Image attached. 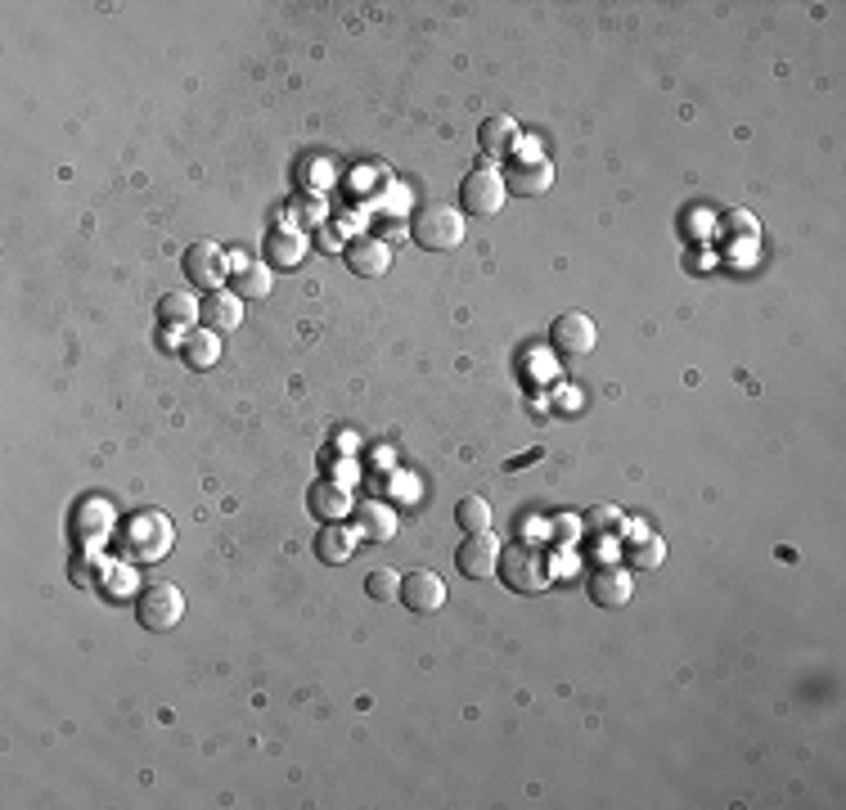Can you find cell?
Here are the masks:
<instances>
[{
	"label": "cell",
	"mask_w": 846,
	"mask_h": 810,
	"mask_svg": "<svg viewBox=\"0 0 846 810\" xmlns=\"http://www.w3.org/2000/svg\"><path fill=\"white\" fill-rule=\"evenodd\" d=\"M410 239H415L424 252H451V248H460V239H464V216H460L451 203H428V207L415 216Z\"/></svg>",
	"instance_id": "obj_1"
},
{
	"label": "cell",
	"mask_w": 846,
	"mask_h": 810,
	"mask_svg": "<svg viewBox=\"0 0 846 810\" xmlns=\"http://www.w3.org/2000/svg\"><path fill=\"white\" fill-rule=\"evenodd\" d=\"M500 576L513 595H536L549 585V563L532 545H500Z\"/></svg>",
	"instance_id": "obj_2"
},
{
	"label": "cell",
	"mask_w": 846,
	"mask_h": 810,
	"mask_svg": "<svg viewBox=\"0 0 846 810\" xmlns=\"http://www.w3.org/2000/svg\"><path fill=\"white\" fill-rule=\"evenodd\" d=\"M167 549H171V523H167V513H158V509L135 513L131 527H127V555L135 563H158Z\"/></svg>",
	"instance_id": "obj_3"
},
{
	"label": "cell",
	"mask_w": 846,
	"mask_h": 810,
	"mask_svg": "<svg viewBox=\"0 0 846 810\" xmlns=\"http://www.w3.org/2000/svg\"><path fill=\"white\" fill-rule=\"evenodd\" d=\"M180 617H186V595H180L171 581H154V585H144L140 591L135 621L144 626V631H171Z\"/></svg>",
	"instance_id": "obj_4"
},
{
	"label": "cell",
	"mask_w": 846,
	"mask_h": 810,
	"mask_svg": "<svg viewBox=\"0 0 846 810\" xmlns=\"http://www.w3.org/2000/svg\"><path fill=\"white\" fill-rule=\"evenodd\" d=\"M500 176H504L509 194H527L532 199V194H545L549 186H555V163H549L540 150H527V154H513Z\"/></svg>",
	"instance_id": "obj_5"
},
{
	"label": "cell",
	"mask_w": 846,
	"mask_h": 810,
	"mask_svg": "<svg viewBox=\"0 0 846 810\" xmlns=\"http://www.w3.org/2000/svg\"><path fill=\"white\" fill-rule=\"evenodd\" d=\"M509 190H504V176L496 167H477L464 176V186H460V203L468 216H496L504 207Z\"/></svg>",
	"instance_id": "obj_6"
},
{
	"label": "cell",
	"mask_w": 846,
	"mask_h": 810,
	"mask_svg": "<svg viewBox=\"0 0 846 810\" xmlns=\"http://www.w3.org/2000/svg\"><path fill=\"white\" fill-rule=\"evenodd\" d=\"M549 347H555L559 356H568V360L595 352V320L585 311H563L555 324H549Z\"/></svg>",
	"instance_id": "obj_7"
},
{
	"label": "cell",
	"mask_w": 846,
	"mask_h": 810,
	"mask_svg": "<svg viewBox=\"0 0 846 810\" xmlns=\"http://www.w3.org/2000/svg\"><path fill=\"white\" fill-rule=\"evenodd\" d=\"M343 262H347L351 275H360V279H379V275H388V266H392V248H388V239H379V235H356V239L347 243V252H343Z\"/></svg>",
	"instance_id": "obj_8"
},
{
	"label": "cell",
	"mask_w": 846,
	"mask_h": 810,
	"mask_svg": "<svg viewBox=\"0 0 846 810\" xmlns=\"http://www.w3.org/2000/svg\"><path fill=\"white\" fill-rule=\"evenodd\" d=\"M455 568L468 576V581H487L500 572V545L491 532H477L460 545V555H455Z\"/></svg>",
	"instance_id": "obj_9"
},
{
	"label": "cell",
	"mask_w": 846,
	"mask_h": 810,
	"mask_svg": "<svg viewBox=\"0 0 846 810\" xmlns=\"http://www.w3.org/2000/svg\"><path fill=\"white\" fill-rule=\"evenodd\" d=\"M226 271H230L226 252H221L212 239H199V243L186 248V275H190V284H199V288L212 293L221 279H226Z\"/></svg>",
	"instance_id": "obj_10"
},
{
	"label": "cell",
	"mask_w": 846,
	"mask_h": 810,
	"mask_svg": "<svg viewBox=\"0 0 846 810\" xmlns=\"http://www.w3.org/2000/svg\"><path fill=\"white\" fill-rule=\"evenodd\" d=\"M401 604H406L410 612H437L441 604H446V585H441L437 572H410V576H401Z\"/></svg>",
	"instance_id": "obj_11"
},
{
	"label": "cell",
	"mask_w": 846,
	"mask_h": 810,
	"mask_svg": "<svg viewBox=\"0 0 846 810\" xmlns=\"http://www.w3.org/2000/svg\"><path fill=\"white\" fill-rule=\"evenodd\" d=\"M230 279H235V298H243V302H257V298H266L271 293V266L266 262H252V257H243V252H235L230 257Z\"/></svg>",
	"instance_id": "obj_12"
},
{
	"label": "cell",
	"mask_w": 846,
	"mask_h": 810,
	"mask_svg": "<svg viewBox=\"0 0 846 810\" xmlns=\"http://www.w3.org/2000/svg\"><path fill=\"white\" fill-rule=\"evenodd\" d=\"M631 595H635V585H631L627 568H595L591 572V599L599 608H621V604H631Z\"/></svg>",
	"instance_id": "obj_13"
},
{
	"label": "cell",
	"mask_w": 846,
	"mask_h": 810,
	"mask_svg": "<svg viewBox=\"0 0 846 810\" xmlns=\"http://www.w3.org/2000/svg\"><path fill=\"white\" fill-rule=\"evenodd\" d=\"M356 536H360V540H374V545H388V540L396 536V513H392V504H383V500H365V504L356 509Z\"/></svg>",
	"instance_id": "obj_14"
},
{
	"label": "cell",
	"mask_w": 846,
	"mask_h": 810,
	"mask_svg": "<svg viewBox=\"0 0 846 810\" xmlns=\"http://www.w3.org/2000/svg\"><path fill=\"white\" fill-rule=\"evenodd\" d=\"M203 320L212 334H230V329L243 324V298H235L230 288H212L207 302H203Z\"/></svg>",
	"instance_id": "obj_15"
},
{
	"label": "cell",
	"mask_w": 846,
	"mask_h": 810,
	"mask_svg": "<svg viewBox=\"0 0 846 810\" xmlns=\"http://www.w3.org/2000/svg\"><path fill=\"white\" fill-rule=\"evenodd\" d=\"M307 504H311V513H320L324 523H343L347 513H356L351 509V491L343 483H315L311 496H307Z\"/></svg>",
	"instance_id": "obj_16"
},
{
	"label": "cell",
	"mask_w": 846,
	"mask_h": 810,
	"mask_svg": "<svg viewBox=\"0 0 846 810\" xmlns=\"http://www.w3.org/2000/svg\"><path fill=\"white\" fill-rule=\"evenodd\" d=\"M356 532L351 527H343V523H329L320 536H315V559L320 563H329V568H338V563H347L351 555H356Z\"/></svg>",
	"instance_id": "obj_17"
},
{
	"label": "cell",
	"mask_w": 846,
	"mask_h": 810,
	"mask_svg": "<svg viewBox=\"0 0 846 810\" xmlns=\"http://www.w3.org/2000/svg\"><path fill=\"white\" fill-rule=\"evenodd\" d=\"M477 144H482V154H491V158H513L519 127H513V118L496 114V118H487L482 127H477Z\"/></svg>",
	"instance_id": "obj_18"
},
{
	"label": "cell",
	"mask_w": 846,
	"mask_h": 810,
	"mask_svg": "<svg viewBox=\"0 0 846 810\" xmlns=\"http://www.w3.org/2000/svg\"><path fill=\"white\" fill-rule=\"evenodd\" d=\"M266 257H271L275 266H284V271L302 266V262H307V235H302V230H275V235L266 239Z\"/></svg>",
	"instance_id": "obj_19"
},
{
	"label": "cell",
	"mask_w": 846,
	"mask_h": 810,
	"mask_svg": "<svg viewBox=\"0 0 846 810\" xmlns=\"http://www.w3.org/2000/svg\"><path fill=\"white\" fill-rule=\"evenodd\" d=\"M108 523H114L108 504H104V500H86V504L78 509V523H72V532H78L82 545H99V540L108 536Z\"/></svg>",
	"instance_id": "obj_20"
},
{
	"label": "cell",
	"mask_w": 846,
	"mask_h": 810,
	"mask_svg": "<svg viewBox=\"0 0 846 810\" xmlns=\"http://www.w3.org/2000/svg\"><path fill=\"white\" fill-rule=\"evenodd\" d=\"M199 315H203V307L190 298V293H167V298L158 302V320L171 324V329H190Z\"/></svg>",
	"instance_id": "obj_21"
},
{
	"label": "cell",
	"mask_w": 846,
	"mask_h": 810,
	"mask_svg": "<svg viewBox=\"0 0 846 810\" xmlns=\"http://www.w3.org/2000/svg\"><path fill=\"white\" fill-rule=\"evenodd\" d=\"M491 504L482 500V496H464L460 504H455V523L468 532V536H477V532H491Z\"/></svg>",
	"instance_id": "obj_22"
},
{
	"label": "cell",
	"mask_w": 846,
	"mask_h": 810,
	"mask_svg": "<svg viewBox=\"0 0 846 810\" xmlns=\"http://www.w3.org/2000/svg\"><path fill=\"white\" fill-rule=\"evenodd\" d=\"M180 352H186V365H190V370H207V365L221 356V338L212 334V329H207V334H190Z\"/></svg>",
	"instance_id": "obj_23"
},
{
	"label": "cell",
	"mask_w": 846,
	"mask_h": 810,
	"mask_svg": "<svg viewBox=\"0 0 846 810\" xmlns=\"http://www.w3.org/2000/svg\"><path fill=\"white\" fill-rule=\"evenodd\" d=\"M365 595H370V599H379V604H388V599H396L401 595V576L396 572H370V576H365Z\"/></svg>",
	"instance_id": "obj_24"
},
{
	"label": "cell",
	"mask_w": 846,
	"mask_h": 810,
	"mask_svg": "<svg viewBox=\"0 0 846 810\" xmlns=\"http://www.w3.org/2000/svg\"><path fill=\"white\" fill-rule=\"evenodd\" d=\"M662 559H667V549H662V540H657V536H644V540L631 549V563H635L640 572H653V568H662Z\"/></svg>",
	"instance_id": "obj_25"
},
{
	"label": "cell",
	"mask_w": 846,
	"mask_h": 810,
	"mask_svg": "<svg viewBox=\"0 0 846 810\" xmlns=\"http://www.w3.org/2000/svg\"><path fill=\"white\" fill-rule=\"evenodd\" d=\"M585 527H591V532H617L621 527V513L612 504H599V509L585 513Z\"/></svg>",
	"instance_id": "obj_26"
},
{
	"label": "cell",
	"mask_w": 846,
	"mask_h": 810,
	"mask_svg": "<svg viewBox=\"0 0 846 810\" xmlns=\"http://www.w3.org/2000/svg\"><path fill=\"white\" fill-rule=\"evenodd\" d=\"M725 221H729L734 235H756V216H752V212H729Z\"/></svg>",
	"instance_id": "obj_27"
}]
</instances>
